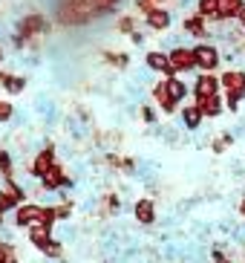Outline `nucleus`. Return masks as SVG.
<instances>
[{
    "mask_svg": "<svg viewBox=\"0 0 245 263\" xmlns=\"http://www.w3.org/2000/svg\"><path fill=\"white\" fill-rule=\"evenodd\" d=\"M234 21H237V24H239V29L245 32V3H242V9L237 12V17H234Z\"/></svg>",
    "mask_w": 245,
    "mask_h": 263,
    "instance_id": "nucleus-29",
    "label": "nucleus"
},
{
    "mask_svg": "<svg viewBox=\"0 0 245 263\" xmlns=\"http://www.w3.org/2000/svg\"><path fill=\"white\" fill-rule=\"evenodd\" d=\"M219 84H222L228 99H237V101L245 99V70H237V67L234 70H225L219 76Z\"/></svg>",
    "mask_w": 245,
    "mask_h": 263,
    "instance_id": "nucleus-3",
    "label": "nucleus"
},
{
    "mask_svg": "<svg viewBox=\"0 0 245 263\" xmlns=\"http://www.w3.org/2000/svg\"><path fill=\"white\" fill-rule=\"evenodd\" d=\"M12 116H15V107H12V101H0V124L12 122Z\"/></svg>",
    "mask_w": 245,
    "mask_h": 263,
    "instance_id": "nucleus-26",
    "label": "nucleus"
},
{
    "mask_svg": "<svg viewBox=\"0 0 245 263\" xmlns=\"http://www.w3.org/2000/svg\"><path fill=\"white\" fill-rule=\"evenodd\" d=\"M242 263H245V260H242Z\"/></svg>",
    "mask_w": 245,
    "mask_h": 263,
    "instance_id": "nucleus-36",
    "label": "nucleus"
},
{
    "mask_svg": "<svg viewBox=\"0 0 245 263\" xmlns=\"http://www.w3.org/2000/svg\"><path fill=\"white\" fill-rule=\"evenodd\" d=\"M0 177L15 179V162H12V154H9L6 147H0Z\"/></svg>",
    "mask_w": 245,
    "mask_h": 263,
    "instance_id": "nucleus-18",
    "label": "nucleus"
},
{
    "mask_svg": "<svg viewBox=\"0 0 245 263\" xmlns=\"http://www.w3.org/2000/svg\"><path fill=\"white\" fill-rule=\"evenodd\" d=\"M145 67L150 72H161L165 78L176 76V72H173V67H170V61H168V52H165V49H150V52L145 55Z\"/></svg>",
    "mask_w": 245,
    "mask_h": 263,
    "instance_id": "nucleus-8",
    "label": "nucleus"
},
{
    "mask_svg": "<svg viewBox=\"0 0 245 263\" xmlns=\"http://www.w3.org/2000/svg\"><path fill=\"white\" fill-rule=\"evenodd\" d=\"M193 58H196V70L214 72L216 67H219V61H222V52H219V47L211 44V41H199V44L193 47Z\"/></svg>",
    "mask_w": 245,
    "mask_h": 263,
    "instance_id": "nucleus-1",
    "label": "nucleus"
},
{
    "mask_svg": "<svg viewBox=\"0 0 245 263\" xmlns=\"http://www.w3.org/2000/svg\"><path fill=\"white\" fill-rule=\"evenodd\" d=\"M239 217L245 220V197H242V202H239Z\"/></svg>",
    "mask_w": 245,
    "mask_h": 263,
    "instance_id": "nucleus-32",
    "label": "nucleus"
},
{
    "mask_svg": "<svg viewBox=\"0 0 245 263\" xmlns=\"http://www.w3.org/2000/svg\"><path fill=\"white\" fill-rule=\"evenodd\" d=\"M222 84H219V76L214 72H199L196 81H193V96L196 99H205V96H219Z\"/></svg>",
    "mask_w": 245,
    "mask_h": 263,
    "instance_id": "nucleus-7",
    "label": "nucleus"
},
{
    "mask_svg": "<svg viewBox=\"0 0 245 263\" xmlns=\"http://www.w3.org/2000/svg\"><path fill=\"white\" fill-rule=\"evenodd\" d=\"M168 61L173 67V72H191L196 70V58H193V47H176L168 52Z\"/></svg>",
    "mask_w": 245,
    "mask_h": 263,
    "instance_id": "nucleus-6",
    "label": "nucleus"
},
{
    "mask_svg": "<svg viewBox=\"0 0 245 263\" xmlns=\"http://www.w3.org/2000/svg\"><path fill=\"white\" fill-rule=\"evenodd\" d=\"M52 209H55V217H58V220H69L75 205H72V200H61V202H55Z\"/></svg>",
    "mask_w": 245,
    "mask_h": 263,
    "instance_id": "nucleus-23",
    "label": "nucleus"
},
{
    "mask_svg": "<svg viewBox=\"0 0 245 263\" xmlns=\"http://www.w3.org/2000/svg\"><path fill=\"white\" fill-rule=\"evenodd\" d=\"M138 113H141V122H145V124H156V122H159V116H156V110L150 107V104H141Z\"/></svg>",
    "mask_w": 245,
    "mask_h": 263,
    "instance_id": "nucleus-25",
    "label": "nucleus"
},
{
    "mask_svg": "<svg viewBox=\"0 0 245 263\" xmlns=\"http://www.w3.org/2000/svg\"><path fill=\"white\" fill-rule=\"evenodd\" d=\"M115 29L121 32V35H133V32H136V21H133L130 15H124V17H118V24H115Z\"/></svg>",
    "mask_w": 245,
    "mask_h": 263,
    "instance_id": "nucleus-24",
    "label": "nucleus"
},
{
    "mask_svg": "<svg viewBox=\"0 0 245 263\" xmlns=\"http://www.w3.org/2000/svg\"><path fill=\"white\" fill-rule=\"evenodd\" d=\"M104 61L118 67V70H127V67H130V55L127 52H104Z\"/></svg>",
    "mask_w": 245,
    "mask_h": 263,
    "instance_id": "nucleus-22",
    "label": "nucleus"
},
{
    "mask_svg": "<svg viewBox=\"0 0 245 263\" xmlns=\"http://www.w3.org/2000/svg\"><path fill=\"white\" fill-rule=\"evenodd\" d=\"M150 93H153V101L159 104V110H161V113H168V116H173V113L179 110V104H176V101H173V99L168 96V84H165V78H161V81H156V84L150 87Z\"/></svg>",
    "mask_w": 245,
    "mask_h": 263,
    "instance_id": "nucleus-10",
    "label": "nucleus"
},
{
    "mask_svg": "<svg viewBox=\"0 0 245 263\" xmlns=\"http://www.w3.org/2000/svg\"><path fill=\"white\" fill-rule=\"evenodd\" d=\"M145 24L150 26L153 32H168L170 29V24H173V15H170L168 9H161V6H156L150 15H145Z\"/></svg>",
    "mask_w": 245,
    "mask_h": 263,
    "instance_id": "nucleus-13",
    "label": "nucleus"
},
{
    "mask_svg": "<svg viewBox=\"0 0 245 263\" xmlns=\"http://www.w3.org/2000/svg\"><path fill=\"white\" fill-rule=\"evenodd\" d=\"M0 61H3V47H0Z\"/></svg>",
    "mask_w": 245,
    "mask_h": 263,
    "instance_id": "nucleus-34",
    "label": "nucleus"
},
{
    "mask_svg": "<svg viewBox=\"0 0 245 263\" xmlns=\"http://www.w3.org/2000/svg\"><path fill=\"white\" fill-rule=\"evenodd\" d=\"M202 110L196 107V104H185L182 110H179V124H182L185 130H199L202 127Z\"/></svg>",
    "mask_w": 245,
    "mask_h": 263,
    "instance_id": "nucleus-14",
    "label": "nucleus"
},
{
    "mask_svg": "<svg viewBox=\"0 0 245 263\" xmlns=\"http://www.w3.org/2000/svg\"><path fill=\"white\" fill-rule=\"evenodd\" d=\"M3 90H6L9 96H21L23 90H26V78L23 76H9V81L3 84Z\"/></svg>",
    "mask_w": 245,
    "mask_h": 263,
    "instance_id": "nucleus-21",
    "label": "nucleus"
},
{
    "mask_svg": "<svg viewBox=\"0 0 245 263\" xmlns=\"http://www.w3.org/2000/svg\"><path fill=\"white\" fill-rule=\"evenodd\" d=\"M153 3H156V6H159V3H165V0H153Z\"/></svg>",
    "mask_w": 245,
    "mask_h": 263,
    "instance_id": "nucleus-33",
    "label": "nucleus"
},
{
    "mask_svg": "<svg viewBox=\"0 0 245 263\" xmlns=\"http://www.w3.org/2000/svg\"><path fill=\"white\" fill-rule=\"evenodd\" d=\"M196 15L205 21H216V0H196Z\"/></svg>",
    "mask_w": 245,
    "mask_h": 263,
    "instance_id": "nucleus-19",
    "label": "nucleus"
},
{
    "mask_svg": "<svg viewBox=\"0 0 245 263\" xmlns=\"http://www.w3.org/2000/svg\"><path fill=\"white\" fill-rule=\"evenodd\" d=\"M242 9V0H216V21H234Z\"/></svg>",
    "mask_w": 245,
    "mask_h": 263,
    "instance_id": "nucleus-17",
    "label": "nucleus"
},
{
    "mask_svg": "<svg viewBox=\"0 0 245 263\" xmlns=\"http://www.w3.org/2000/svg\"><path fill=\"white\" fill-rule=\"evenodd\" d=\"M211 260H214V263H234V257L225 255L222 249H214V246H211Z\"/></svg>",
    "mask_w": 245,
    "mask_h": 263,
    "instance_id": "nucleus-27",
    "label": "nucleus"
},
{
    "mask_svg": "<svg viewBox=\"0 0 245 263\" xmlns=\"http://www.w3.org/2000/svg\"><path fill=\"white\" fill-rule=\"evenodd\" d=\"M9 76H12V72H6V70H0V87H3V84H6V81H9Z\"/></svg>",
    "mask_w": 245,
    "mask_h": 263,
    "instance_id": "nucleus-31",
    "label": "nucleus"
},
{
    "mask_svg": "<svg viewBox=\"0 0 245 263\" xmlns=\"http://www.w3.org/2000/svg\"><path fill=\"white\" fill-rule=\"evenodd\" d=\"M0 263H21L15 243H0Z\"/></svg>",
    "mask_w": 245,
    "mask_h": 263,
    "instance_id": "nucleus-20",
    "label": "nucleus"
},
{
    "mask_svg": "<svg viewBox=\"0 0 245 263\" xmlns=\"http://www.w3.org/2000/svg\"><path fill=\"white\" fill-rule=\"evenodd\" d=\"M58 162V159H55V145L52 142H46L44 147H40L38 154H35V159H32V165H29V174L35 179H40L46 174V171L52 168V165Z\"/></svg>",
    "mask_w": 245,
    "mask_h": 263,
    "instance_id": "nucleus-5",
    "label": "nucleus"
},
{
    "mask_svg": "<svg viewBox=\"0 0 245 263\" xmlns=\"http://www.w3.org/2000/svg\"><path fill=\"white\" fill-rule=\"evenodd\" d=\"M40 211H44V205H38V202H23V205H17L15 226L17 229H29V226L40 223Z\"/></svg>",
    "mask_w": 245,
    "mask_h": 263,
    "instance_id": "nucleus-9",
    "label": "nucleus"
},
{
    "mask_svg": "<svg viewBox=\"0 0 245 263\" xmlns=\"http://www.w3.org/2000/svg\"><path fill=\"white\" fill-rule=\"evenodd\" d=\"M133 217L138 226H153L156 223V202L153 200H136L133 202Z\"/></svg>",
    "mask_w": 245,
    "mask_h": 263,
    "instance_id": "nucleus-12",
    "label": "nucleus"
},
{
    "mask_svg": "<svg viewBox=\"0 0 245 263\" xmlns=\"http://www.w3.org/2000/svg\"><path fill=\"white\" fill-rule=\"evenodd\" d=\"M242 252H245V240H242Z\"/></svg>",
    "mask_w": 245,
    "mask_h": 263,
    "instance_id": "nucleus-35",
    "label": "nucleus"
},
{
    "mask_svg": "<svg viewBox=\"0 0 245 263\" xmlns=\"http://www.w3.org/2000/svg\"><path fill=\"white\" fill-rule=\"evenodd\" d=\"M15 32L32 41L35 35H46V32H49V21H46L44 15H38V12H32V15H23L21 21H17Z\"/></svg>",
    "mask_w": 245,
    "mask_h": 263,
    "instance_id": "nucleus-2",
    "label": "nucleus"
},
{
    "mask_svg": "<svg viewBox=\"0 0 245 263\" xmlns=\"http://www.w3.org/2000/svg\"><path fill=\"white\" fill-rule=\"evenodd\" d=\"M165 84H168V96L173 101H185L188 99V93H191V87L185 84V78H179V76H173V78H165Z\"/></svg>",
    "mask_w": 245,
    "mask_h": 263,
    "instance_id": "nucleus-16",
    "label": "nucleus"
},
{
    "mask_svg": "<svg viewBox=\"0 0 245 263\" xmlns=\"http://www.w3.org/2000/svg\"><path fill=\"white\" fill-rule=\"evenodd\" d=\"M72 185H75V182L67 177V171L61 168V162H55L52 168L40 177V188H44V191H61V188H64V191H69Z\"/></svg>",
    "mask_w": 245,
    "mask_h": 263,
    "instance_id": "nucleus-4",
    "label": "nucleus"
},
{
    "mask_svg": "<svg viewBox=\"0 0 245 263\" xmlns=\"http://www.w3.org/2000/svg\"><path fill=\"white\" fill-rule=\"evenodd\" d=\"M182 32L191 35V38H199V41H208L211 38V29H208V21L202 15H191L182 21Z\"/></svg>",
    "mask_w": 245,
    "mask_h": 263,
    "instance_id": "nucleus-11",
    "label": "nucleus"
},
{
    "mask_svg": "<svg viewBox=\"0 0 245 263\" xmlns=\"http://www.w3.org/2000/svg\"><path fill=\"white\" fill-rule=\"evenodd\" d=\"M130 41H133V44H138V47H141V44H145V35H141V32H133V35H130Z\"/></svg>",
    "mask_w": 245,
    "mask_h": 263,
    "instance_id": "nucleus-30",
    "label": "nucleus"
},
{
    "mask_svg": "<svg viewBox=\"0 0 245 263\" xmlns=\"http://www.w3.org/2000/svg\"><path fill=\"white\" fill-rule=\"evenodd\" d=\"M196 107L202 110V116H208V119H216V116H222V110H225V101L219 99V96H205V99H196Z\"/></svg>",
    "mask_w": 245,
    "mask_h": 263,
    "instance_id": "nucleus-15",
    "label": "nucleus"
},
{
    "mask_svg": "<svg viewBox=\"0 0 245 263\" xmlns=\"http://www.w3.org/2000/svg\"><path fill=\"white\" fill-rule=\"evenodd\" d=\"M133 6H136L141 15H150V12L156 9V3H153V0H133Z\"/></svg>",
    "mask_w": 245,
    "mask_h": 263,
    "instance_id": "nucleus-28",
    "label": "nucleus"
}]
</instances>
